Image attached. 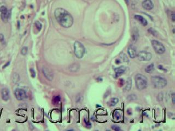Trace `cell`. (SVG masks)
Masks as SVG:
<instances>
[{
    "label": "cell",
    "instance_id": "cell-1",
    "mask_svg": "<svg viewBox=\"0 0 175 131\" xmlns=\"http://www.w3.org/2000/svg\"><path fill=\"white\" fill-rule=\"evenodd\" d=\"M55 19L59 23L65 28H69L72 26L73 19L71 15L65 9L58 8L54 12Z\"/></svg>",
    "mask_w": 175,
    "mask_h": 131
},
{
    "label": "cell",
    "instance_id": "cell-2",
    "mask_svg": "<svg viewBox=\"0 0 175 131\" xmlns=\"http://www.w3.org/2000/svg\"><path fill=\"white\" fill-rule=\"evenodd\" d=\"M136 86L139 90H142L147 86V79L144 75L138 74L135 76Z\"/></svg>",
    "mask_w": 175,
    "mask_h": 131
},
{
    "label": "cell",
    "instance_id": "cell-3",
    "mask_svg": "<svg viewBox=\"0 0 175 131\" xmlns=\"http://www.w3.org/2000/svg\"><path fill=\"white\" fill-rule=\"evenodd\" d=\"M151 81L153 86L156 88H163L167 85L166 80L160 77L155 76L152 77Z\"/></svg>",
    "mask_w": 175,
    "mask_h": 131
},
{
    "label": "cell",
    "instance_id": "cell-4",
    "mask_svg": "<svg viewBox=\"0 0 175 131\" xmlns=\"http://www.w3.org/2000/svg\"><path fill=\"white\" fill-rule=\"evenodd\" d=\"M74 53L78 58H83L85 53V48L81 43L76 41L74 44Z\"/></svg>",
    "mask_w": 175,
    "mask_h": 131
},
{
    "label": "cell",
    "instance_id": "cell-5",
    "mask_svg": "<svg viewBox=\"0 0 175 131\" xmlns=\"http://www.w3.org/2000/svg\"><path fill=\"white\" fill-rule=\"evenodd\" d=\"M151 42H152V45L155 51L157 54H162L165 51V48L164 46L160 42L157 41H155V40L152 41Z\"/></svg>",
    "mask_w": 175,
    "mask_h": 131
},
{
    "label": "cell",
    "instance_id": "cell-6",
    "mask_svg": "<svg viewBox=\"0 0 175 131\" xmlns=\"http://www.w3.org/2000/svg\"><path fill=\"white\" fill-rule=\"evenodd\" d=\"M14 95L18 100H25L27 97L26 92L21 89H16L14 91Z\"/></svg>",
    "mask_w": 175,
    "mask_h": 131
},
{
    "label": "cell",
    "instance_id": "cell-7",
    "mask_svg": "<svg viewBox=\"0 0 175 131\" xmlns=\"http://www.w3.org/2000/svg\"><path fill=\"white\" fill-rule=\"evenodd\" d=\"M137 56L141 61H149L152 58V55L150 53L145 51H140Z\"/></svg>",
    "mask_w": 175,
    "mask_h": 131
},
{
    "label": "cell",
    "instance_id": "cell-8",
    "mask_svg": "<svg viewBox=\"0 0 175 131\" xmlns=\"http://www.w3.org/2000/svg\"><path fill=\"white\" fill-rule=\"evenodd\" d=\"M42 72L44 75L47 79L50 80V81H52L53 79L54 74L52 70H50L49 69L47 68V67H43L42 68Z\"/></svg>",
    "mask_w": 175,
    "mask_h": 131
},
{
    "label": "cell",
    "instance_id": "cell-9",
    "mask_svg": "<svg viewBox=\"0 0 175 131\" xmlns=\"http://www.w3.org/2000/svg\"><path fill=\"white\" fill-rule=\"evenodd\" d=\"M142 7L146 10H151L154 7L151 0H144L142 3Z\"/></svg>",
    "mask_w": 175,
    "mask_h": 131
},
{
    "label": "cell",
    "instance_id": "cell-10",
    "mask_svg": "<svg viewBox=\"0 0 175 131\" xmlns=\"http://www.w3.org/2000/svg\"><path fill=\"white\" fill-rule=\"evenodd\" d=\"M2 98L5 101H7L9 98V91L8 89L4 88L1 90Z\"/></svg>",
    "mask_w": 175,
    "mask_h": 131
},
{
    "label": "cell",
    "instance_id": "cell-11",
    "mask_svg": "<svg viewBox=\"0 0 175 131\" xmlns=\"http://www.w3.org/2000/svg\"><path fill=\"white\" fill-rule=\"evenodd\" d=\"M126 70V67L124 66H120L118 68H116L114 69L115 72V77H118L120 76V75H122L123 73H124L125 72Z\"/></svg>",
    "mask_w": 175,
    "mask_h": 131
},
{
    "label": "cell",
    "instance_id": "cell-12",
    "mask_svg": "<svg viewBox=\"0 0 175 131\" xmlns=\"http://www.w3.org/2000/svg\"><path fill=\"white\" fill-rule=\"evenodd\" d=\"M127 51H128V54L131 58H135L136 56V50L134 46H132V45L129 46Z\"/></svg>",
    "mask_w": 175,
    "mask_h": 131
},
{
    "label": "cell",
    "instance_id": "cell-13",
    "mask_svg": "<svg viewBox=\"0 0 175 131\" xmlns=\"http://www.w3.org/2000/svg\"><path fill=\"white\" fill-rule=\"evenodd\" d=\"M134 18H135V19L136 20L139 21V23H140L142 25H143V26H145L147 25V23H148L147 21L146 20V19H144V18L143 17V16H140V15H135Z\"/></svg>",
    "mask_w": 175,
    "mask_h": 131
},
{
    "label": "cell",
    "instance_id": "cell-14",
    "mask_svg": "<svg viewBox=\"0 0 175 131\" xmlns=\"http://www.w3.org/2000/svg\"><path fill=\"white\" fill-rule=\"evenodd\" d=\"M122 115H121V112L118 110H116L113 112V117L115 120H118L121 118Z\"/></svg>",
    "mask_w": 175,
    "mask_h": 131
},
{
    "label": "cell",
    "instance_id": "cell-15",
    "mask_svg": "<svg viewBox=\"0 0 175 131\" xmlns=\"http://www.w3.org/2000/svg\"><path fill=\"white\" fill-rule=\"evenodd\" d=\"M154 69V66L153 63H152L150 65L148 66L145 69V71L147 73H151Z\"/></svg>",
    "mask_w": 175,
    "mask_h": 131
},
{
    "label": "cell",
    "instance_id": "cell-16",
    "mask_svg": "<svg viewBox=\"0 0 175 131\" xmlns=\"http://www.w3.org/2000/svg\"><path fill=\"white\" fill-rule=\"evenodd\" d=\"M119 102V100L117 98H113L112 99H111L110 101H109L108 103V104L109 105V106H114L116 104H117L118 102Z\"/></svg>",
    "mask_w": 175,
    "mask_h": 131
},
{
    "label": "cell",
    "instance_id": "cell-17",
    "mask_svg": "<svg viewBox=\"0 0 175 131\" xmlns=\"http://www.w3.org/2000/svg\"><path fill=\"white\" fill-rule=\"evenodd\" d=\"M131 86H132V81H131V79L129 78H128V79L127 80V85L124 89V90L126 91H129L130 90V89L131 88Z\"/></svg>",
    "mask_w": 175,
    "mask_h": 131
},
{
    "label": "cell",
    "instance_id": "cell-18",
    "mask_svg": "<svg viewBox=\"0 0 175 131\" xmlns=\"http://www.w3.org/2000/svg\"><path fill=\"white\" fill-rule=\"evenodd\" d=\"M79 68H80V66L76 64V63L71 65L70 66V70L72 72L77 71L79 69Z\"/></svg>",
    "mask_w": 175,
    "mask_h": 131
},
{
    "label": "cell",
    "instance_id": "cell-19",
    "mask_svg": "<svg viewBox=\"0 0 175 131\" xmlns=\"http://www.w3.org/2000/svg\"><path fill=\"white\" fill-rule=\"evenodd\" d=\"M1 19L3 21H4V23H6L7 22L8 20V19H9V12L6 14H1Z\"/></svg>",
    "mask_w": 175,
    "mask_h": 131
},
{
    "label": "cell",
    "instance_id": "cell-20",
    "mask_svg": "<svg viewBox=\"0 0 175 131\" xmlns=\"http://www.w3.org/2000/svg\"><path fill=\"white\" fill-rule=\"evenodd\" d=\"M19 79H20L19 75H18L17 73H14L13 75V79H12L13 83H14V84H16L18 81H19Z\"/></svg>",
    "mask_w": 175,
    "mask_h": 131
},
{
    "label": "cell",
    "instance_id": "cell-21",
    "mask_svg": "<svg viewBox=\"0 0 175 131\" xmlns=\"http://www.w3.org/2000/svg\"><path fill=\"white\" fill-rule=\"evenodd\" d=\"M0 12H1V14H4L7 13L8 12V11L7 10V8L4 6H3L0 8Z\"/></svg>",
    "mask_w": 175,
    "mask_h": 131
},
{
    "label": "cell",
    "instance_id": "cell-22",
    "mask_svg": "<svg viewBox=\"0 0 175 131\" xmlns=\"http://www.w3.org/2000/svg\"><path fill=\"white\" fill-rule=\"evenodd\" d=\"M28 48H27V47H26V46L23 47V48H22L21 50V55H24V56L26 55L27 54V53H28Z\"/></svg>",
    "mask_w": 175,
    "mask_h": 131
},
{
    "label": "cell",
    "instance_id": "cell-23",
    "mask_svg": "<svg viewBox=\"0 0 175 131\" xmlns=\"http://www.w3.org/2000/svg\"><path fill=\"white\" fill-rule=\"evenodd\" d=\"M35 25H36V28H37L38 31H41V30L42 29V25L41 23L39 21H36L35 23Z\"/></svg>",
    "mask_w": 175,
    "mask_h": 131
},
{
    "label": "cell",
    "instance_id": "cell-24",
    "mask_svg": "<svg viewBox=\"0 0 175 131\" xmlns=\"http://www.w3.org/2000/svg\"><path fill=\"white\" fill-rule=\"evenodd\" d=\"M60 100H61V98H60V96H56L53 98V102L54 103H57L60 101Z\"/></svg>",
    "mask_w": 175,
    "mask_h": 131
},
{
    "label": "cell",
    "instance_id": "cell-25",
    "mask_svg": "<svg viewBox=\"0 0 175 131\" xmlns=\"http://www.w3.org/2000/svg\"><path fill=\"white\" fill-rule=\"evenodd\" d=\"M30 72H31V77H32V78H35V76H36V73H35L34 69L32 68H31L30 69Z\"/></svg>",
    "mask_w": 175,
    "mask_h": 131
},
{
    "label": "cell",
    "instance_id": "cell-26",
    "mask_svg": "<svg viewBox=\"0 0 175 131\" xmlns=\"http://www.w3.org/2000/svg\"><path fill=\"white\" fill-rule=\"evenodd\" d=\"M148 32L151 33H152L153 35H154V36H155L156 35V32L154 30H153V28H149L148 30Z\"/></svg>",
    "mask_w": 175,
    "mask_h": 131
},
{
    "label": "cell",
    "instance_id": "cell-27",
    "mask_svg": "<svg viewBox=\"0 0 175 131\" xmlns=\"http://www.w3.org/2000/svg\"><path fill=\"white\" fill-rule=\"evenodd\" d=\"M112 128L113 130L116 131H120V128H119V127L118 126H115V125L112 126Z\"/></svg>",
    "mask_w": 175,
    "mask_h": 131
},
{
    "label": "cell",
    "instance_id": "cell-28",
    "mask_svg": "<svg viewBox=\"0 0 175 131\" xmlns=\"http://www.w3.org/2000/svg\"><path fill=\"white\" fill-rule=\"evenodd\" d=\"M4 36L2 34H0V42H3L4 41Z\"/></svg>",
    "mask_w": 175,
    "mask_h": 131
},
{
    "label": "cell",
    "instance_id": "cell-29",
    "mask_svg": "<svg viewBox=\"0 0 175 131\" xmlns=\"http://www.w3.org/2000/svg\"><path fill=\"white\" fill-rule=\"evenodd\" d=\"M4 0H0V8H1V7H2L4 6Z\"/></svg>",
    "mask_w": 175,
    "mask_h": 131
},
{
    "label": "cell",
    "instance_id": "cell-30",
    "mask_svg": "<svg viewBox=\"0 0 175 131\" xmlns=\"http://www.w3.org/2000/svg\"><path fill=\"white\" fill-rule=\"evenodd\" d=\"M171 19H172V20L173 21H175V14H174V13H172V15H171Z\"/></svg>",
    "mask_w": 175,
    "mask_h": 131
},
{
    "label": "cell",
    "instance_id": "cell-31",
    "mask_svg": "<svg viewBox=\"0 0 175 131\" xmlns=\"http://www.w3.org/2000/svg\"><path fill=\"white\" fill-rule=\"evenodd\" d=\"M172 98L173 104H175V93H172Z\"/></svg>",
    "mask_w": 175,
    "mask_h": 131
},
{
    "label": "cell",
    "instance_id": "cell-32",
    "mask_svg": "<svg viewBox=\"0 0 175 131\" xmlns=\"http://www.w3.org/2000/svg\"><path fill=\"white\" fill-rule=\"evenodd\" d=\"M159 68L160 69H164V70H165V71H166V70L165 69H164V68H163V67H162V66L160 65V66H159Z\"/></svg>",
    "mask_w": 175,
    "mask_h": 131
},
{
    "label": "cell",
    "instance_id": "cell-33",
    "mask_svg": "<svg viewBox=\"0 0 175 131\" xmlns=\"http://www.w3.org/2000/svg\"><path fill=\"white\" fill-rule=\"evenodd\" d=\"M9 62H8V63H7V65H5V66H4V67H3V68H4V67H7V66H8V65H9Z\"/></svg>",
    "mask_w": 175,
    "mask_h": 131
},
{
    "label": "cell",
    "instance_id": "cell-34",
    "mask_svg": "<svg viewBox=\"0 0 175 131\" xmlns=\"http://www.w3.org/2000/svg\"><path fill=\"white\" fill-rule=\"evenodd\" d=\"M125 2H127V3H129L128 0H125Z\"/></svg>",
    "mask_w": 175,
    "mask_h": 131
}]
</instances>
